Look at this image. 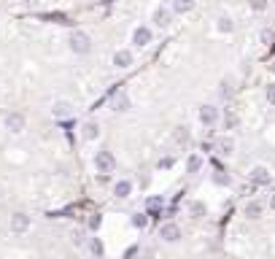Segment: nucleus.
<instances>
[{
	"label": "nucleus",
	"instance_id": "1",
	"mask_svg": "<svg viewBox=\"0 0 275 259\" xmlns=\"http://www.w3.org/2000/svg\"><path fill=\"white\" fill-rule=\"evenodd\" d=\"M68 46H70L73 54H87L92 49V38L84 33V30H73L70 38H68Z\"/></svg>",
	"mask_w": 275,
	"mask_h": 259
},
{
	"label": "nucleus",
	"instance_id": "2",
	"mask_svg": "<svg viewBox=\"0 0 275 259\" xmlns=\"http://www.w3.org/2000/svg\"><path fill=\"white\" fill-rule=\"evenodd\" d=\"M3 127H6L8 132H14V135H19V132H24V127H27V119H24V113H19V111L6 113V116H3Z\"/></svg>",
	"mask_w": 275,
	"mask_h": 259
},
{
	"label": "nucleus",
	"instance_id": "3",
	"mask_svg": "<svg viewBox=\"0 0 275 259\" xmlns=\"http://www.w3.org/2000/svg\"><path fill=\"white\" fill-rule=\"evenodd\" d=\"M94 170L103 173V176H106V173H113L116 170V157H113L111 151H97V154H94Z\"/></svg>",
	"mask_w": 275,
	"mask_h": 259
},
{
	"label": "nucleus",
	"instance_id": "4",
	"mask_svg": "<svg viewBox=\"0 0 275 259\" xmlns=\"http://www.w3.org/2000/svg\"><path fill=\"white\" fill-rule=\"evenodd\" d=\"M248 178H251V184H257V186H270L272 173H270V168H264V165H254L248 170Z\"/></svg>",
	"mask_w": 275,
	"mask_h": 259
},
{
	"label": "nucleus",
	"instance_id": "5",
	"mask_svg": "<svg viewBox=\"0 0 275 259\" xmlns=\"http://www.w3.org/2000/svg\"><path fill=\"white\" fill-rule=\"evenodd\" d=\"M159 238H162L165 243H178L181 241V227H178L176 222H165L162 227H159Z\"/></svg>",
	"mask_w": 275,
	"mask_h": 259
},
{
	"label": "nucleus",
	"instance_id": "6",
	"mask_svg": "<svg viewBox=\"0 0 275 259\" xmlns=\"http://www.w3.org/2000/svg\"><path fill=\"white\" fill-rule=\"evenodd\" d=\"M148 43H151V27H146V25L135 27V30H132V46L143 49V46H148Z\"/></svg>",
	"mask_w": 275,
	"mask_h": 259
},
{
	"label": "nucleus",
	"instance_id": "7",
	"mask_svg": "<svg viewBox=\"0 0 275 259\" xmlns=\"http://www.w3.org/2000/svg\"><path fill=\"white\" fill-rule=\"evenodd\" d=\"M200 122L205 124V127H213V124L219 122V108L211 105V103H205L203 108H200Z\"/></svg>",
	"mask_w": 275,
	"mask_h": 259
},
{
	"label": "nucleus",
	"instance_id": "8",
	"mask_svg": "<svg viewBox=\"0 0 275 259\" xmlns=\"http://www.w3.org/2000/svg\"><path fill=\"white\" fill-rule=\"evenodd\" d=\"M52 116L54 119H70L73 116V103L70 100H57L54 108H52Z\"/></svg>",
	"mask_w": 275,
	"mask_h": 259
},
{
	"label": "nucleus",
	"instance_id": "9",
	"mask_svg": "<svg viewBox=\"0 0 275 259\" xmlns=\"http://www.w3.org/2000/svg\"><path fill=\"white\" fill-rule=\"evenodd\" d=\"M27 229H30V216H27V214H14L11 216V232L24 235Z\"/></svg>",
	"mask_w": 275,
	"mask_h": 259
},
{
	"label": "nucleus",
	"instance_id": "10",
	"mask_svg": "<svg viewBox=\"0 0 275 259\" xmlns=\"http://www.w3.org/2000/svg\"><path fill=\"white\" fill-rule=\"evenodd\" d=\"M81 138H84V140H97V138H100V124L94 122V119L84 122V124H81Z\"/></svg>",
	"mask_w": 275,
	"mask_h": 259
},
{
	"label": "nucleus",
	"instance_id": "11",
	"mask_svg": "<svg viewBox=\"0 0 275 259\" xmlns=\"http://www.w3.org/2000/svg\"><path fill=\"white\" fill-rule=\"evenodd\" d=\"M132 62H135V57H132L130 49H119L113 54V65H116V68H130Z\"/></svg>",
	"mask_w": 275,
	"mask_h": 259
},
{
	"label": "nucleus",
	"instance_id": "12",
	"mask_svg": "<svg viewBox=\"0 0 275 259\" xmlns=\"http://www.w3.org/2000/svg\"><path fill=\"white\" fill-rule=\"evenodd\" d=\"M170 16H173V8H157V11H154V19H151V22L165 30V27L170 25Z\"/></svg>",
	"mask_w": 275,
	"mask_h": 259
},
{
	"label": "nucleus",
	"instance_id": "13",
	"mask_svg": "<svg viewBox=\"0 0 275 259\" xmlns=\"http://www.w3.org/2000/svg\"><path fill=\"white\" fill-rule=\"evenodd\" d=\"M113 195H116V197H121V200H124V197H130V195H132V181H127V178H119L116 184H113Z\"/></svg>",
	"mask_w": 275,
	"mask_h": 259
},
{
	"label": "nucleus",
	"instance_id": "14",
	"mask_svg": "<svg viewBox=\"0 0 275 259\" xmlns=\"http://www.w3.org/2000/svg\"><path fill=\"white\" fill-rule=\"evenodd\" d=\"M216 151H219L221 157H230L232 151H235V140H232L230 135H224V138H219V140H216Z\"/></svg>",
	"mask_w": 275,
	"mask_h": 259
},
{
	"label": "nucleus",
	"instance_id": "15",
	"mask_svg": "<svg viewBox=\"0 0 275 259\" xmlns=\"http://www.w3.org/2000/svg\"><path fill=\"white\" fill-rule=\"evenodd\" d=\"M111 105H113V111L124 113V111H130V98H127L124 92H119V95H113V100H111Z\"/></svg>",
	"mask_w": 275,
	"mask_h": 259
},
{
	"label": "nucleus",
	"instance_id": "16",
	"mask_svg": "<svg viewBox=\"0 0 275 259\" xmlns=\"http://www.w3.org/2000/svg\"><path fill=\"white\" fill-rule=\"evenodd\" d=\"M262 214H264V205L259 200H248V203H245V216L248 219H259Z\"/></svg>",
	"mask_w": 275,
	"mask_h": 259
},
{
	"label": "nucleus",
	"instance_id": "17",
	"mask_svg": "<svg viewBox=\"0 0 275 259\" xmlns=\"http://www.w3.org/2000/svg\"><path fill=\"white\" fill-rule=\"evenodd\" d=\"M216 30H219V33H224V35H230V33L235 30V22H232V19L227 16V14H221L219 19H216Z\"/></svg>",
	"mask_w": 275,
	"mask_h": 259
},
{
	"label": "nucleus",
	"instance_id": "18",
	"mask_svg": "<svg viewBox=\"0 0 275 259\" xmlns=\"http://www.w3.org/2000/svg\"><path fill=\"white\" fill-rule=\"evenodd\" d=\"M170 8H173V14H189L194 8V0H173Z\"/></svg>",
	"mask_w": 275,
	"mask_h": 259
},
{
	"label": "nucleus",
	"instance_id": "19",
	"mask_svg": "<svg viewBox=\"0 0 275 259\" xmlns=\"http://www.w3.org/2000/svg\"><path fill=\"white\" fill-rule=\"evenodd\" d=\"M162 208H165V200H162V197H148V200H146V214H148V216L159 214Z\"/></svg>",
	"mask_w": 275,
	"mask_h": 259
},
{
	"label": "nucleus",
	"instance_id": "20",
	"mask_svg": "<svg viewBox=\"0 0 275 259\" xmlns=\"http://www.w3.org/2000/svg\"><path fill=\"white\" fill-rule=\"evenodd\" d=\"M205 214H208V208H205L203 200H194V203H189V216H192V219H203Z\"/></svg>",
	"mask_w": 275,
	"mask_h": 259
},
{
	"label": "nucleus",
	"instance_id": "21",
	"mask_svg": "<svg viewBox=\"0 0 275 259\" xmlns=\"http://www.w3.org/2000/svg\"><path fill=\"white\" fill-rule=\"evenodd\" d=\"M173 140L178 143V146H186V143L192 140V132H189V127H176V132H173Z\"/></svg>",
	"mask_w": 275,
	"mask_h": 259
},
{
	"label": "nucleus",
	"instance_id": "22",
	"mask_svg": "<svg viewBox=\"0 0 275 259\" xmlns=\"http://www.w3.org/2000/svg\"><path fill=\"white\" fill-rule=\"evenodd\" d=\"M203 170V157L200 154H189L186 157V173H200Z\"/></svg>",
	"mask_w": 275,
	"mask_h": 259
},
{
	"label": "nucleus",
	"instance_id": "23",
	"mask_svg": "<svg viewBox=\"0 0 275 259\" xmlns=\"http://www.w3.org/2000/svg\"><path fill=\"white\" fill-rule=\"evenodd\" d=\"M213 184H216V186H230V184H232L230 173H224V170H216V173H213Z\"/></svg>",
	"mask_w": 275,
	"mask_h": 259
},
{
	"label": "nucleus",
	"instance_id": "24",
	"mask_svg": "<svg viewBox=\"0 0 275 259\" xmlns=\"http://www.w3.org/2000/svg\"><path fill=\"white\" fill-rule=\"evenodd\" d=\"M89 251H92L94 256H103V251H106V246H103V241H100V238H89Z\"/></svg>",
	"mask_w": 275,
	"mask_h": 259
},
{
	"label": "nucleus",
	"instance_id": "25",
	"mask_svg": "<svg viewBox=\"0 0 275 259\" xmlns=\"http://www.w3.org/2000/svg\"><path fill=\"white\" fill-rule=\"evenodd\" d=\"M132 227H135V229H146L148 227V214H135V216H132Z\"/></svg>",
	"mask_w": 275,
	"mask_h": 259
},
{
	"label": "nucleus",
	"instance_id": "26",
	"mask_svg": "<svg viewBox=\"0 0 275 259\" xmlns=\"http://www.w3.org/2000/svg\"><path fill=\"white\" fill-rule=\"evenodd\" d=\"M100 224H103V216H100V214H92V216H89V222H87V227L92 229V232H97Z\"/></svg>",
	"mask_w": 275,
	"mask_h": 259
},
{
	"label": "nucleus",
	"instance_id": "27",
	"mask_svg": "<svg viewBox=\"0 0 275 259\" xmlns=\"http://www.w3.org/2000/svg\"><path fill=\"white\" fill-rule=\"evenodd\" d=\"M84 241H87V238H84L81 229H73V232H70V243L73 246H84Z\"/></svg>",
	"mask_w": 275,
	"mask_h": 259
},
{
	"label": "nucleus",
	"instance_id": "28",
	"mask_svg": "<svg viewBox=\"0 0 275 259\" xmlns=\"http://www.w3.org/2000/svg\"><path fill=\"white\" fill-rule=\"evenodd\" d=\"M173 165H176V159H173V157H162V159H159V170H170Z\"/></svg>",
	"mask_w": 275,
	"mask_h": 259
},
{
	"label": "nucleus",
	"instance_id": "29",
	"mask_svg": "<svg viewBox=\"0 0 275 259\" xmlns=\"http://www.w3.org/2000/svg\"><path fill=\"white\" fill-rule=\"evenodd\" d=\"M272 38H275L272 30H262V41H264V43H272Z\"/></svg>",
	"mask_w": 275,
	"mask_h": 259
},
{
	"label": "nucleus",
	"instance_id": "30",
	"mask_svg": "<svg viewBox=\"0 0 275 259\" xmlns=\"http://www.w3.org/2000/svg\"><path fill=\"white\" fill-rule=\"evenodd\" d=\"M221 95H224V98H230V95H232V86H230V81H221Z\"/></svg>",
	"mask_w": 275,
	"mask_h": 259
},
{
	"label": "nucleus",
	"instance_id": "31",
	"mask_svg": "<svg viewBox=\"0 0 275 259\" xmlns=\"http://www.w3.org/2000/svg\"><path fill=\"white\" fill-rule=\"evenodd\" d=\"M267 100H270V105H275V84L267 86Z\"/></svg>",
	"mask_w": 275,
	"mask_h": 259
},
{
	"label": "nucleus",
	"instance_id": "32",
	"mask_svg": "<svg viewBox=\"0 0 275 259\" xmlns=\"http://www.w3.org/2000/svg\"><path fill=\"white\" fill-rule=\"evenodd\" d=\"M232 124H235V113H227V116H224V127H232Z\"/></svg>",
	"mask_w": 275,
	"mask_h": 259
},
{
	"label": "nucleus",
	"instance_id": "33",
	"mask_svg": "<svg viewBox=\"0 0 275 259\" xmlns=\"http://www.w3.org/2000/svg\"><path fill=\"white\" fill-rule=\"evenodd\" d=\"M264 6H267V3H264V0H254V8H257V11H262Z\"/></svg>",
	"mask_w": 275,
	"mask_h": 259
},
{
	"label": "nucleus",
	"instance_id": "34",
	"mask_svg": "<svg viewBox=\"0 0 275 259\" xmlns=\"http://www.w3.org/2000/svg\"><path fill=\"white\" fill-rule=\"evenodd\" d=\"M270 208H272V210H275V195H272V197H270Z\"/></svg>",
	"mask_w": 275,
	"mask_h": 259
}]
</instances>
